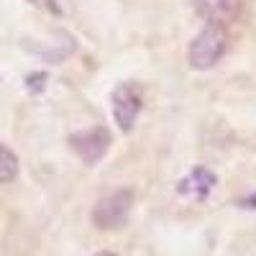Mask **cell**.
Wrapping results in <instances>:
<instances>
[{"label":"cell","mask_w":256,"mask_h":256,"mask_svg":"<svg viewBox=\"0 0 256 256\" xmlns=\"http://www.w3.org/2000/svg\"><path fill=\"white\" fill-rule=\"evenodd\" d=\"M226 52H228V34L223 31V26H208L192 38L187 59L192 70H210L223 59Z\"/></svg>","instance_id":"6da1fadb"},{"label":"cell","mask_w":256,"mask_h":256,"mask_svg":"<svg viewBox=\"0 0 256 256\" xmlns=\"http://www.w3.org/2000/svg\"><path fill=\"white\" fill-rule=\"evenodd\" d=\"M131 205H134V192L131 190H116L110 195H105L98 200L92 210V223L100 230H113L126 226L128 216H131Z\"/></svg>","instance_id":"7a4b0ae2"},{"label":"cell","mask_w":256,"mask_h":256,"mask_svg":"<svg viewBox=\"0 0 256 256\" xmlns=\"http://www.w3.org/2000/svg\"><path fill=\"white\" fill-rule=\"evenodd\" d=\"M141 102H144V92L136 82H120L113 90V118L123 134L134 128L141 113Z\"/></svg>","instance_id":"3957f363"},{"label":"cell","mask_w":256,"mask_h":256,"mask_svg":"<svg viewBox=\"0 0 256 256\" xmlns=\"http://www.w3.org/2000/svg\"><path fill=\"white\" fill-rule=\"evenodd\" d=\"M70 146L74 148V154L84 162V164H95L102 159V154L108 152L110 146V134L105 128H88V131H80L70 138Z\"/></svg>","instance_id":"277c9868"},{"label":"cell","mask_w":256,"mask_h":256,"mask_svg":"<svg viewBox=\"0 0 256 256\" xmlns=\"http://www.w3.org/2000/svg\"><path fill=\"white\" fill-rule=\"evenodd\" d=\"M195 10L210 26H228L241 10V0H195Z\"/></svg>","instance_id":"5b68a950"},{"label":"cell","mask_w":256,"mask_h":256,"mask_svg":"<svg viewBox=\"0 0 256 256\" xmlns=\"http://www.w3.org/2000/svg\"><path fill=\"white\" fill-rule=\"evenodd\" d=\"M212 184H216V174L208 172L205 166H198V169H192L190 177L182 180L180 190L187 192V195H198V198H205L208 192L212 190Z\"/></svg>","instance_id":"8992f818"},{"label":"cell","mask_w":256,"mask_h":256,"mask_svg":"<svg viewBox=\"0 0 256 256\" xmlns=\"http://www.w3.org/2000/svg\"><path fill=\"white\" fill-rule=\"evenodd\" d=\"M18 177V156L8 146H0V184L13 182Z\"/></svg>","instance_id":"52a82bcc"},{"label":"cell","mask_w":256,"mask_h":256,"mask_svg":"<svg viewBox=\"0 0 256 256\" xmlns=\"http://www.w3.org/2000/svg\"><path fill=\"white\" fill-rule=\"evenodd\" d=\"M95 256H116V254H108V251H102V254H95Z\"/></svg>","instance_id":"ba28073f"}]
</instances>
